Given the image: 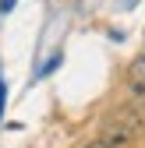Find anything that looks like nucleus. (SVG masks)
<instances>
[{"instance_id": "obj_1", "label": "nucleus", "mask_w": 145, "mask_h": 148, "mask_svg": "<svg viewBox=\"0 0 145 148\" xmlns=\"http://www.w3.org/2000/svg\"><path fill=\"white\" fill-rule=\"evenodd\" d=\"M142 127V113L138 109H117V113L106 120V131H103V145L110 148H124Z\"/></svg>"}, {"instance_id": "obj_2", "label": "nucleus", "mask_w": 145, "mask_h": 148, "mask_svg": "<svg viewBox=\"0 0 145 148\" xmlns=\"http://www.w3.org/2000/svg\"><path fill=\"white\" fill-rule=\"evenodd\" d=\"M14 7V0H0V11H11Z\"/></svg>"}, {"instance_id": "obj_3", "label": "nucleus", "mask_w": 145, "mask_h": 148, "mask_svg": "<svg viewBox=\"0 0 145 148\" xmlns=\"http://www.w3.org/2000/svg\"><path fill=\"white\" fill-rule=\"evenodd\" d=\"M0 113H4V85H0Z\"/></svg>"}, {"instance_id": "obj_4", "label": "nucleus", "mask_w": 145, "mask_h": 148, "mask_svg": "<svg viewBox=\"0 0 145 148\" xmlns=\"http://www.w3.org/2000/svg\"><path fill=\"white\" fill-rule=\"evenodd\" d=\"M88 148H110V145H103V141H96V145H88Z\"/></svg>"}]
</instances>
